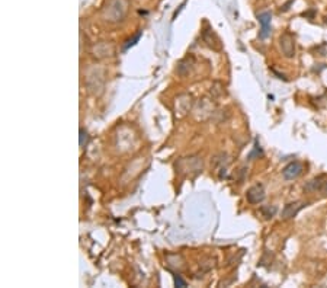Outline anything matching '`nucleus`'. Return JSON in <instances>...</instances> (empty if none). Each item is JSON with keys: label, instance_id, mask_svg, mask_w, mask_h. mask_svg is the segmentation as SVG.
<instances>
[{"label": "nucleus", "instance_id": "10", "mask_svg": "<svg viewBox=\"0 0 327 288\" xmlns=\"http://www.w3.org/2000/svg\"><path fill=\"white\" fill-rule=\"evenodd\" d=\"M87 140V134L85 130H80V146H83L86 143Z\"/></svg>", "mask_w": 327, "mask_h": 288}, {"label": "nucleus", "instance_id": "6", "mask_svg": "<svg viewBox=\"0 0 327 288\" xmlns=\"http://www.w3.org/2000/svg\"><path fill=\"white\" fill-rule=\"evenodd\" d=\"M271 13L269 12H263L258 15V21L261 23V32H259V38L265 40L269 37L271 34Z\"/></svg>", "mask_w": 327, "mask_h": 288}, {"label": "nucleus", "instance_id": "9", "mask_svg": "<svg viewBox=\"0 0 327 288\" xmlns=\"http://www.w3.org/2000/svg\"><path fill=\"white\" fill-rule=\"evenodd\" d=\"M174 283H176L177 287H185L186 286V283L180 278V275H174Z\"/></svg>", "mask_w": 327, "mask_h": 288}, {"label": "nucleus", "instance_id": "5", "mask_svg": "<svg viewBox=\"0 0 327 288\" xmlns=\"http://www.w3.org/2000/svg\"><path fill=\"white\" fill-rule=\"evenodd\" d=\"M304 207L305 204L303 201H295V202H289V204H286L282 210V219L283 220H288V219L295 217V216H297Z\"/></svg>", "mask_w": 327, "mask_h": 288}, {"label": "nucleus", "instance_id": "4", "mask_svg": "<svg viewBox=\"0 0 327 288\" xmlns=\"http://www.w3.org/2000/svg\"><path fill=\"white\" fill-rule=\"evenodd\" d=\"M304 189L307 192H320L327 195V176H319L310 180Z\"/></svg>", "mask_w": 327, "mask_h": 288}, {"label": "nucleus", "instance_id": "3", "mask_svg": "<svg viewBox=\"0 0 327 288\" xmlns=\"http://www.w3.org/2000/svg\"><path fill=\"white\" fill-rule=\"evenodd\" d=\"M303 169H304V166H303V163L301 162H291V163H288L285 168H283L282 171V175L283 177L286 179V180H294V179H297V177L300 176L301 173H303Z\"/></svg>", "mask_w": 327, "mask_h": 288}, {"label": "nucleus", "instance_id": "1", "mask_svg": "<svg viewBox=\"0 0 327 288\" xmlns=\"http://www.w3.org/2000/svg\"><path fill=\"white\" fill-rule=\"evenodd\" d=\"M128 0H109L102 9V16L108 22H119L128 12Z\"/></svg>", "mask_w": 327, "mask_h": 288}, {"label": "nucleus", "instance_id": "2", "mask_svg": "<svg viewBox=\"0 0 327 288\" xmlns=\"http://www.w3.org/2000/svg\"><path fill=\"white\" fill-rule=\"evenodd\" d=\"M279 47L285 57L292 58L295 56V40L289 32H285L279 38Z\"/></svg>", "mask_w": 327, "mask_h": 288}, {"label": "nucleus", "instance_id": "8", "mask_svg": "<svg viewBox=\"0 0 327 288\" xmlns=\"http://www.w3.org/2000/svg\"><path fill=\"white\" fill-rule=\"evenodd\" d=\"M262 211V216L265 217V219H272L275 214H276V207H271V205H263L261 208Z\"/></svg>", "mask_w": 327, "mask_h": 288}, {"label": "nucleus", "instance_id": "11", "mask_svg": "<svg viewBox=\"0 0 327 288\" xmlns=\"http://www.w3.org/2000/svg\"><path fill=\"white\" fill-rule=\"evenodd\" d=\"M140 37H141V34H137V35L134 37V40H130V41H128V44H127V45H125V47H124V50H127V48H130L131 45L135 44V41H137V40H138Z\"/></svg>", "mask_w": 327, "mask_h": 288}, {"label": "nucleus", "instance_id": "7", "mask_svg": "<svg viewBox=\"0 0 327 288\" xmlns=\"http://www.w3.org/2000/svg\"><path fill=\"white\" fill-rule=\"evenodd\" d=\"M246 198L250 204H259L265 200V189L262 185H255L246 192Z\"/></svg>", "mask_w": 327, "mask_h": 288}]
</instances>
